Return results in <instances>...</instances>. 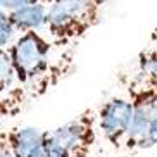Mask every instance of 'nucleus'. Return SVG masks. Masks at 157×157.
Listing matches in <instances>:
<instances>
[{"mask_svg":"<svg viewBox=\"0 0 157 157\" xmlns=\"http://www.w3.org/2000/svg\"><path fill=\"white\" fill-rule=\"evenodd\" d=\"M19 31L16 29L14 23L10 21L9 14L2 10L0 12V50H7L17 40Z\"/></svg>","mask_w":157,"mask_h":157,"instance_id":"nucleus-9","label":"nucleus"},{"mask_svg":"<svg viewBox=\"0 0 157 157\" xmlns=\"http://www.w3.org/2000/svg\"><path fill=\"white\" fill-rule=\"evenodd\" d=\"M133 104V124L124 143L131 152L148 150L157 145V50L140 54L138 69L126 85Z\"/></svg>","mask_w":157,"mask_h":157,"instance_id":"nucleus-2","label":"nucleus"},{"mask_svg":"<svg viewBox=\"0 0 157 157\" xmlns=\"http://www.w3.org/2000/svg\"><path fill=\"white\" fill-rule=\"evenodd\" d=\"M7 52L29 98L45 95L73 66V47L56 43L47 31L21 33Z\"/></svg>","mask_w":157,"mask_h":157,"instance_id":"nucleus-1","label":"nucleus"},{"mask_svg":"<svg viewBox=\"0 0 157 157\" xmlns=\"http://www.w3.org/2000/svg\"><path fill=\"white\" fill-rule=\"evenodd\" d=\"M97 131V111L86 109L66 124L45 131V157H90Z\"/></svg>","mask_w":157,"mask_h":157,"instance_id":"nucleus-4","label":"nucleus"},{"mask_svg":"<svg viewBox=\"0 0 157 157\" xmlns=\"http://www.w3.org/2000/svg\"><path fill=\"white\" fill-rule=\"evenodd\" d=\"M98 129L114 148L124 147L133 124V104L128 97H111L98 107Z\"/></svg>","mask_w":157,"mask_h":157,"instance_id":"nucleus-5","label":"nucleus"},{"mask_svg":"<svg viewBox=\"0 0 157 157\" xmlns=\"http://www.w3.org/2000/svg\"><path fill=\"white\" fill-rule=\"evenodd\" d=\"M16 157H45V131L38 128H10L2 131Z\"/></svg>","mask_w":157,"mask_h":157,"instance_id":"nucleus-7","label":"nucleus"},{"mask_svg":"<svg viewBox=\"0 0 157 157\" xmlns=\"http://www.w3.org/2000/svg\"><path fill=\"white\" fill-rule=\"evenodd\" d=\"M109 0H54L48 4L47 33L62 47H74L102 21Z\"/></svg>","mask_w":157,"mask_h":157,"instance_id":"nucleus-3","label":"nucleus"},{"mask_svg":"<svg viewBox=\"0 0 157 157\" xmlns=\"http://www.w3.org/2000/svg\"><path fill=\"white\" fill-rule=\"evenodd\" d=\"M29 100L7 50H0V109L4 117H16Z\"/></svg>","mask_w":157,"mask_h":157,"instance_id":"nucleus-6","label":"nucleus"},{"mask_svg":"<svg viewBox=\"0 0 157 157\" xmlns=\"http://www.w3.org/2000/svg\"><path fill=\"white\" fill-rule=\"evenodd\" d=\"M0 157H16L5 140H0Z\"/></svg>","mask_w":157,"mask_h":157,"instance_id":"nucleus-11","label":"nucleus"},{"mask_svg":"<svg viewBox=\"0 0 157 157\" xmlns=\"http://www.w3.org/2000/svg\"><path fill=\"white\" fill-rule=\"evenodd\" d=\"M50 2H54V0H0V7L5 12H10V10L19 9L23 5H29V4H47L48 5Z\"/></svg>","mask_w":157,"mask_h":157,"instance_id":"nucleus-10","label":"nucleus"},{"mask_svg":"<svg viewBox=\"0 0 157 157\" xmlns=\"http://www.w3.org/2000/svg\"><path fill=\"white\" fill-rule=\"evenodd\" d=\"M16 29L21 33L28 31H47L48 23V5L47 4H29L19 9L7 12Z\"/></svg>","mask_w":157,"mask_h":157,"instance_id":"nucleus-8","label":"nucleus"}]
</instances>
